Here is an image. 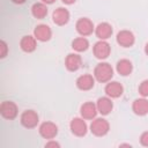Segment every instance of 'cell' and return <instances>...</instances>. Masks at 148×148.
<instances>
[{
    "label": "cell",
    "instance_id": "cell-28",
    "mask_svg": "<svg viewBox=\"0 0 148 148\" xmlns=\"http://www.w3.org/2000/svg\"><path fill=\"white\" fill-rule=\"evenodd\" d=\"M14 3H23V2H25V0H12Z\"/></svg>",
    "mask_w": 148,
    "mask_h": 148
},
{
    "label": "cell",
    "instance_id": "cell-26",
    "mask_svg": "<svg viewBox=\"0 0 148 148\" xmlns=\"http://www.w3.org/2000/svg\"><path fill=\"white\" fill-rule=\"evenodd\" d=\"M45 147H47V148H50V147H57V148H59L60 145H59L58 142H56V141H50V142H47V143L45 145Z\"/></svg>",
    "mask_w": 148,
    "mask_h": 148
},
{
    "label": "cell",
    "instance_id": "cell-16",
    "mask_svg": "<svg viewBox=\"0 0 148 148\" xmlns=\"http://www.w3.org/2000/svg\"><path fill=\"white\" fill-rule=\"evenodd\" d=\"M95 34H96V36H97L99 39H102V40L108 39V38L111 37V35H112V27H111V24H109L108 22H102V23H99V24L96 27Z\"/></svg>",
    "mask_w": 148,
    "mask_h": 148
},
{
    "label": "cell",
    "instance_id": "cell-17",
    "mask_svg": "<svg viewBox=\"0 0 148 148\" xmlns=\"http://www.w3.org/2000/svg\"><path fill=\"white\" fill-rule=\"evenodd\" d=\"M94 84H95V80L89 74H83L79 76L76 80V87L80 90H89L94 87Z\"/></svg>",
    "mask_w": 148,
    "mask_h": 148
},
{
    "label": "cell",
    "instance_id": "cell-14",
    "mask_svg": "<svg viewBox=\"0 0 148 148\" xmlns=\"http://www.w3.org/2000/svg\"><path fill=\"white\" fill-rule=\"evenodd\" d=\"M124 91V88L123 86L117 82V81H112V82H109L106 86H105V94L111 97V98H117L119 96H121Z\"/></svg>",
    "mask_w": 148,
    "mask_h": 148
},
{
    "label": "cell",
    "instance_id": "cell-12",
    "mask_svg": "<svg viewBox=\"0 0 148 148\" xmlns=\"http://www.w3.org/2000/svg\"><path fill=\"white\" fill-rule=\"evenodd\" d=\"M82 65V59L79 54L76 53H71L66 57V60H65V66L68 71L71 72H75L77 71Z\"/></svg>",
    "mask_w": 148,
    "mask_h": 148
},
{
    "label": "cell",
    "instance_id": "cell-30",
    "mask_svg": "<svg viewBox=\"0 0 148 148\" xmlns=\"http://www.w3.org/2000/svg\"><path fill=\"white\" fill-rule=\"evenodd\" d=\"M145 52H146V54L148 56V43H147L146 46H145Z\"/></svg>",
    "mask_w": 148,
    "mask_h": 148
},
{
    "label": "cell",
    "instance_id": "cell-27",
    "mask_svg": "<svg viewBox=\"0 0 148 148\" xmlns=\"http://www.w3.org/2000/svg\"><path fill=\"white\" fill-rule=\"evenodd\" d=\"M64 3H66V5H72L73 2H75V0H61Z\"/></svg>",
    "mask_w": 148,
    "mask_h": 148
},
{
    "label": "cell",
    "instance_id": "cell-7",
    "mask_svg": "<svg viewBox=\"0 0 148 148\" xmlns=\"http://www.w3.org/2000/svg\"><path fill=\"white\" fill-rule=\"evenodd\" d=\"M71 131L76 136H83L87 133V124L82 118H73L69 124Z\"/></svg>",
    "mask_w": 148,
    "mask_h": 148
},
{
    "label": "cell",
    "instance_id": "cell-10",
    "mask_svg": "<svg viewBox=\"0 0 148 148\" xmlns=\"http://www.w3.org/2000/svg\"><path fill=\"white\" fill-rule=\"evenodd\" d=\"M52 18H53V22L58 25H64L66 24L68 21H69V12L66 9V8H62V7H59L57 8L53 14H52Z\"/></svg>",
    "mask_w": 148,
    "mask_h": 148
},
{
    "label": "cell",
    "instance_id": "cell-23",
    "mask_svg": "<svg viewBox=\"0 0 148 148\" xmlns=\"http://www.w3.org/2000/svg\"><path fill=\"white\" fill-rule=\"evenodd\" d=\"M139 92L142 97H148V80H143L139 86Z\"/></svg>",
    "mask_w": 148,
    "mask_h": 148
},
{
    "label": "cell",
    "instance_id": "cell-5",
    "mask_svg": "<svg viewBox=\"0 0 148 148\" xmlns=\"http://www.w3.org/2000/svg\"><path fill=\"white\" fill-rule=\"evenodd\" d=\"M21 124L27 128H32L38 124V114L34 110H27L21 116Z\"/></svg>",
    "mask_w": 148,
    "mask_h": 148
},
{
    "label": "cell",
    "instance_id": "cell-24",
    "mask_svg": "<svg viewBox=\"0 0 148 148\" xmlns=\"http://www.w3.org/2000/svg\"><path fill=\"white\" fill-rule=\"evenodd\" d=\"M140 143L145 147H148V131L143 132L140 136Z\"/></svg>",
    "mask_w": 148,
    "mask_h": 148
},
{
    "label": "cell",
    "instance_id": "cell-18",
    "mask_svg": "<svg viewBox=\"0 0 148 148\" xmlns=\"http://www.w3.org/2000/svg\"><path fill=\"white\" fill-rule=\"evenodd\" d=\"M132 110L138 116H145L148 113V101L143 98H136L132 104Z\"/></svg>",
    "mask_w": 148,
    "mask_h": 148
},
{
    "label": "cell",
    "instance_id": "cell-22",
    "mask_svg": "<svg viewBox=\"0 0 148 148\" xmlns=\"http://www.w3.org/2000/svg\"><path fill=\"white\" fill-rule=\"evenodd\" d=\"M72 47L77 52H83L89 47V42L84 37H77L72 42Z\"/></svg>",
    "mask_w": 148,
    "mask_h": 148
},
{
    "label": "cell",
    "instance_id": "cell-21",
    "mask_svg": "<svg viewBox=\"0 0 148 148\" xmlns=\"http://www.w3.org/2000/svg\"><path fill=\"white\" fill-rule=\"evenodd\" d=\"M31 13L36 18H44L47 14V7L45 3L36 2L31 7Z\"/></svg>",
    "mask_w": 148,
    "mask_h": 148
},
{
    "label": "cell",
    "instance_id": "cell-8",
    "mask_svg": "<svg viewBox=\"0 0 148 148\" xmlns=\"http://www.w3.org/2000/svg\"><path fill=\"white\" fill-rule=\"evenodd\" d=\"M110 45L105 40H99L94 45V54L97 59H105L110 54Z\"/></svg>",
    "mask_w": 148,
    "mask_h": 148
},
{
    "label": "cell",
    "instance_id": "cell-20",
    "mask_svg": "<svg viewBox=\"0 0 148 148\" xmlns=\"http://www.w3.org/2000/svg\"><path fill=\"white\" fill-rule=\"evenodd\" d=\"M132 69H133V65L127 59H120L117 62V72L123 76L130 75L132 73Z\"/></svg>",
    "mask_w": 148,
    "mask_h": 148
},
{
    "label": "cell",
    "instance_id": "cell-9",
    "mask_svg": "<svg viewBox=\"0 0 148 148\" xmlns=\"http://www.w3.org/2000/svg\"><path fill=\"white\" fill-rule=\"evenodd\" d=\"M134 40H135L134 35L130 30H121L117 35V43L120 46L130 47V46H132L134 44Z\"/></svg>",
    "mask_w": 148,
    "mask_h": 148
},
{
    "label": "cell",
    "instance_id": "cell-19",
    "mask_svg": "<svg viewBox=\"0 0 148 148\" xmlns=\"http://www.w3.org/2000/svg\"><path fill=\"white\" fill-rule=\"evenodd\" d=\"M20 46L24 52H32L36 50V37L32 36H24L21 42Z\"/></svg>",
    "mask_w": 148,
    "mask_h": 148
},
{
    "label": "cell",
    "instance_id": "cell-13",
    "mask_svg": "<svg viewBox=\"0 0 148 148\" xmlns=\"http://www.w3.org/2000/svg\"><path fill=\"white\" fill-rule=\"evenodd\" d=\"M80 112H81V116L83 119H92L96 117L98 111H97L96 104H94L92 102H87L81 105Z\"/></svg>",
    "mask_w": 148,
    "mask_h": 148
},
{
    "label": "cell",
    "instance_id": "cell-11",
    "mask_svg": "<svg viewBox=\"0 0 148 148\" xmlns=\"http://www.w3.org/2000/svg\"><path fill=\"white\" fill-rule=\"evenodd\" d=\"M34 35H35L36 39H38L40 42H46V40H49L51 38L52 31H51V29H50L49 25H46V24H39V25H37L35 28Z\"/></svg>",
    "mask_w": 148,
    "mask_h": 148
},
{
    "label": "cell",
    "instance_id": "cell-25",
    "mask_svg": "<svg viewBox=\"0 0 148 148\" xmlns=\"http://www.w3.org/2000/svg\"><path fill=\"white\" fill-rule=\"evenodd\" d=\"M0 49H1L0 57H1V58L6 57V53H7V44L5 43V40H1V42H0Z\"/></svg>",
    "mask_w": 148,
    "mask_h": 148
},
{
    "label": "cell",
    "instance_id": "cell-15",
    "mask_svg": "<svg viewBox=\"0 0 148 148\" xmlns=\"http://www.w3.org/2000/svg\"><path fill=\"white\" fill-rule=\"evenodd\" d=\"M97 111L101 113V114H109L111 111H112V108H113V103L112 101L109 98V97H99L97 99Z\"/></svg>",
    "mask_w": 148,
    "mask_h": 148
},
{
    "label": "cell",
    "instance_id": "cell-29",
    "mask_svg": "<svg viewBox=\"0 0 148 148\" xmlns=\"http://www.w3.org/2000/svg\"><path fill=\"white\" fill-rule=\"evenodd\" d=\"M43 2H45V3H53L56 0H42Z\"/></svg>",
    "mask_w": 148,
    "mask_h": 148
},
{
    "label": "cell",
    "instance_id": "cell-2",
    "mask_svg": "<svg viewBox=\"0 0 148 148\" xmlns=\"http://www.w3.org/2000/svg\"><path fill=\"white\" fill-rule=\"evenodd\" d=\"M109 130L110 125L108 120H105L104 118H96L95 120H92L90 125V131L96 136H104L109 132Z\"/></svg>",
    "mask_w": 148,
    "mask_h": 148
},
{
    "label": "cell",
    "instance_id": "cell-1",
    "mask_svg": "<svg viewBox=\"0 0 148 148\" xmlns=\"http://www.w3.org/2000/svg\"><path fill=\"white\" fill-rule=\"evenodd\" d=\"M112 75H113V69H112L111 65H109L108 62H101L94 69V76L99 82L110 81Z\"/></svg>",
    "mask_w": 148,
    "mask_h": 148
},
{
    "label": "cell",
    "instance_id": "cell-4",
    "mask_svg": "<svg viewBox=\"0 0 148 148\" xmlns=\"http://www.w3.org/2000/svg\"><path fill=\"white\" fill-rule=\"evenodd\" d=\"M75 28H76V31L81 36H88V35L92 34V31H94V24L87 17H82V18L77 20Z\"/></svg>",
    "mask_w": 148,
    "mask_h": 148
},
{
    "label": "cell",
    "instance_id": "cell-6",
    "mask_svg": "<svg viewBox=\"0 0 148 148\" xmlns=\"http://www.w3.org/2000/svg\"><path fill=\"white\" fill-rule=\"evenodd\" d=\"M39 134L45 139H53L58 134V127L54 123L45 121L39 126Z\"/></svg>",
    "mask_w": 148,
    "mask_h": 148
},
{
    "label": "cell",
    "instance_id": "cell-3",
    "mask_svg": "<svg viewBox=\"0 0 148 148\" xmlns=\"http://www.w3.org/2000/svg\"><path fill=\"white\" fill-rule=\"evenodd\" d=\"M0 113L6 119H14L17 116V106L10 101H5L0 105Z\"/></svg>",
    "mask_w": 148,
    "mask_h": 148
}]
</instances>
